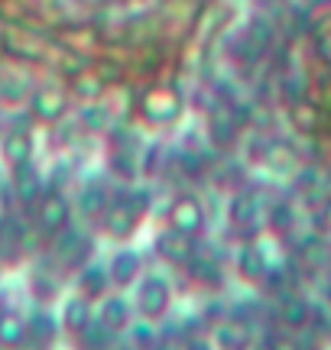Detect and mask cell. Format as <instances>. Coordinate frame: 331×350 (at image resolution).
Returning a JSON list of instances; mask_svg holds the SVG:
<instances>
[{
    "instance_id": "obj_1",
    "label": "cell",
    "mask_w": 331,
    "mask_h": 350,
    "mask_svg": "<svg viewBox=\"0 0 331 350\" xmlns=\"http://www.w3.org/2000/svg\"><path fill=\"white\" fill-rule=\"evenodd\" d=\"M146 214H150V191L143 185H127L124 191L111 195L98 224H101V234L107 240L127 243L137 234V227H140V221Z\"/></svg>"
},
{
    "instance_id": "obj_2",
    "label": "cell",
    "mask_w": 331,
    "mask_h": 350,
    "mask_svg": "<svg viewBox=\"0 0 331 350\" xmlns=\"http://www.w3.org/2000/svg\"><path fill=\"white\" fill-rule=\"evenodd\" d=\"M130 301H133V312H137V321H146V325H163L172 305H176V288L169 282L166 273H146L137 279V286L130 288Z\"/></svg>"
},
{
    "instance_id": "obj_3",
    "label": "cell",
    "mask_w": 331,
    "mask_h": 350,
    "mask_svg": "<svg viewBox=\"0 0 331 350\" xmlns=\"http://www.w3.org/2000/svg\"><path fill=\"white\" fill-rule=\"evenodd\" d=\"M182 113H185V94L182 88L169 85V81H156L140 94V117L156 130L176 126Z\"/></svg>"
},
{
    "instance_id": "obj_4",
    "label": "cell",
    "mask_w": 331,
    "mask_h": 350,
    "mask_svg": "<svg viewBox=\"0 0 331 350\" xmlns=\"http://www.w3.org/2000/svg\"><path fill=\"white\" fill-rule=\"evenodd\" d=\"M26 113L33 117V124L39 126H59L68 120L72 113V91L62 88L59 81H42L29 91V100H26Z\"/></svg>"
},
{
    "instance_id": "obj_5",
    "label": "cell",
    "mask_w": 331,
    "mask_h": 350,
    "mask_svg": "<svg viewBox=\"0 0 331 350\" xmlns=\"http://www.w3.org/2000/svg\"><path fill=\"white\" fill-rule=\"evenodd\" d=\"M0 159L7 169L36 159V137H33V117L23 111H10L7 126L0 133Z\"/></svg>"
},
{
    "instance_id": "obj_6",
    "label": "cell",
    "mask_w": 331,
    "mask_h": 350,
    "mask_svg": "<svg viewBox=\"0 0 331 350\" xmlns=\"http://www.w3.org/2000/svg\"><path fill=\"white\" fill-rule=\"evenodd\" d=\"M33 214H36V227L52 240L55 234H62L65 227H72V221H75V204H72V198L65 195L62 188L46 185L42 195L36 198V204H33Z\"/></svg>"
},
{
    "instance_id": "obj_7",
    "label": "cell",
    "mask_w": 331,
    "mask_h": 350,
    "mask_svg": "<svg viewBox=\"0 0 331 350\" xmlns=\"http://www.w3.org/2000/svg\"><path fill=\"white\" fill-rule=\"evenodd\" d=\"M166 224L178 230V234H189V237L198 240L204 234V227H208V208L195 191H178L166 208Z\"/></svg>"
},
{
    "instance_id": "obj_8",
    "label": "cell",
    "mask_w": 331,
    "mask_h": 350,
    "mask_svg": "<svg viewBox=\"0 0 331 350\" xmlns=\"http://www.w3.org/2000/svg\"><path fill=\"white\" fill-rule=\"evenodd\" d=\"M104 269H107V279H111V286L117 292H130V288L137 286V279L146 273V262H143V253L137 247L117 243V250L107 256Z\"/></svg>"
},
{
    "instance_id": "obj_9",
    "label": "cell",
    "mask_w": 331,
    "mask_h": 350,
    "mask_svg": "<svg viewBox=\"0 0 331 350\" xmlns=\"http://www.w3.org/2000/svg\"><path fill=\"white\" fill-rule=\"evenodd\" d=\"M98 325H104L114 338L127 334L130 327L137 325V312H133V301H130L127 292H107L101 301H98Z\"/></svg>"
},
{
    "instance_id": "obj_10",
    "label": "cell",
    "mask_w": 331,
    "mask_h": 350,
    "mask_svg": "<svg viewBox=\"0 0 331 350\" xmlns=\"http://www.w3.org/2000/svg\"><path fill=\"white\" fill-rule=\"evenodd\" d=\"M273 269H276V266L269 262V256L263 253V247H260L256 240L241 243V250L234 256V275L241 279L243 286H263Z\"/></svg>"
},
{
    "instance_id": "obj_11",
    "label": "cell",
    "mask_w": 331,
    "mask_h": 350,
    "mask_svg": "<svg viewBox=\"0 0 331 350\" xmlns=\"http://www.w3.org/2000/svg\"><path fill=\"white\" fill-rule=\"evenodd\" d=\"M94 312H98V305L91 299L78 295V292H68L62 299V305H59L55 318H59V327H62L68 338H81L94 325Z\"/></svg>"
},
{
    "instance_id": "obj_12",
    "label": "cell",
    "mask_w": 331,
    "mask_h": 350,
    "mask_svg": "<svg viewBox=\"0 0 331 350\" xmlns=\"http://www.w3.org/2000/svg\"><path fill=\"white\" fill-rule=\"evenodd\" d=\"M153 253H156V260L166 262V266H189L191 256L198 250H195V237L178 234V230H172V227L166 224L153 237Z\"/></svg>"
},
{
    "instance_id": "obj_13",
    "label": "cell",
    "mask_w": 331,
    "mask_h": 350,
    "mask_svg": "<svg viewBox=\"0 0 331 350\" xmlns=\"http://www.w3.org/2000/svg\"><path fill=\"white\" fill-rule=\"evenodd\" d=\"M52 250H55V256H59L62 266H68V269H75L78 273L85 262H91L94 243L88 240V234H81V230H75V227H65L62 234L52 237Z\"/></svg>"
},
{
    "instance_id": "obj_14",
    "label": "cell",
    "mask_w": 331,
    "mask_h": 350,
    "mask_svg": "<svg viewBox=\"0 0 331 350\" xmlns=\"http://www.w3.org/2000/svg\"><path fill=\"white\" fill-rule=\"evenodd\" d=\"M267 214V201L254 185L237 188L228 201V224L230 227H254Z\"/></svg>"
},
{
    "instance_id": "obj_15",
    "label": "cell",
    "mask_w": 331,
    "mask_h": 350,
    "mask_svg": "<svg viewBox=\"0 0 331 350\" xmlns=\"http://www.w3.org/2000/svg\"><path fill=\"white\" fill-rule=\"evenodd\" d=\"M260 165L269 169L273 175H295L299 169H302V163H299V150H295L289 139H267V143H263Z\"/></svg>"
},
{
    "instance_id": "obj_16",
    "label": "cell",
    "mask_w": 331,
    "mask_h": 350,
    "mask_svg": "<svg viewBox=\"0 0 331 350\" xmlns=\"http://www.w3.org/2000/svg\"><path fill=\"white\" fill-rule=\"evenodd\" d=\"M29 344V314L0 308V350H23Z\"/></svg>"
},
{
    "instance_id": "obj_17",
    "label": "cell",
    "mask_w": 331,
    "mask_h": 350,
    "mask_svg": "<svg viewBox=\"0 0 331 350\" xmlns=\"http://www.w3.org/2000/svg\"><path fill=\"white\" fill-rule=\"evenodd\" d=\"M10 188L23 204H36V198L42 195V188H46V178H42V172L36 169V159H33V163H23V165H13Z\"/></svg>"
},
{
    "instance_id": "obj_18",
    "label": "cell",
    "mask_w": 331,
    "mask_h": 350,
    "mask_svg": "<svg viewBox=\"0 0 331 350\" xmlns=\"http://www.w3.org/2000/svg\"><path fill=\"white\" fill-rule=\"evenodd\" d=\"M111 279H107V269H104V262H85L81 269L75 273V292L78 295H85V299H91L94 305L111 292Z\"/></svg>"
},
{
    "instance_id": "obj_19",
    "label": "cell",
    "mask_w": 331,
    "mask_h": 350,
    "mask_svg": "<svg viewBox=\"0 0 331 350\" xmlns=\"http://www.w3.org/2000/svg\"><path fill=\"white\" fill-rule=\"evenodd\" d=\"M107 172L120 185H137L140 182V152H133L130 146H111L107 150Z\"/></svg>"
},
{
    "instance_id": "obj_20",
    "label": "cell",
    "mask_w": 331,
    "mask_h": 350,
    "mask_svg": "<svg viewBox=\"0 0 331 350\" xmlns=\"http://www.w3.org/2000/svg\"><path fill=\"white\" fill-rule=\"evenodd\" d=\"M276 318H280V327H289V331H306L315 321V308L306 295H282L280 308H276Z\"/></svg>"
},
{
    "instance_id": "obj_21",
    "label": "cell",
    "mask_w": 331,
    "mask_h": 350,
    "mask_svg": "<svg viewBox=\"0 0 331 350\" xmlns=\"http://www.w3.org/2000/svg\"><path fill=\"white\" fill-rule=\"evenodd\" d=\"M295 256L302 260V266H308V269H328L331 266V240L325 237V234H308L302 243H299V250H295Z\"/></svg>"
},
{
    "instance_id": "obj_22",
    "label": "cell",
    "mask_w": 331,
    "mask_h": 350,
    "mask_svg": "<svg viewBox=\"0 0 331 350\" xmlns=\"http://www.w3.org/2000/svg\"><path fill=\"white\" fill-rule=\"evenodd\" d=\"M107 201H111L107 188H101V185H94V182H88V185L78 188L75 214L81 217V221H101L104 208H107Z\"/></svg>"
},
{
    "instance_id": "obj_23",
    "label": "cell",
    "mask_w": 331,
    "mask_h": 350,
    "mask_svg": "<svg viewBox=\"0 0 331 350\" xmlns=\"http://www.w3.org/2000/svg\"><path fill=\"white\" fill-rule=\"evenodd\" d=\"M72 100L78 104H94V100L104 98V91H107V81L101 78L98 68H81L75 78H72Z\"/></svg>"
},
{
    "instance_id": "obj_24",
    "label": "cell",
    "mask_w": 331,
    "mask_h": 350,
    "mask_svg": "<svg viewBox=\"0 0 331 350\" xmlns=\"http://www.w3.org/2000/svg\"><path fill=\"white\" fill-rule=\"evenodd\" d=\"M78 126H81L88 137H104V133L114 126V117H111V111L104 107L101 100L81 104V107H78Z\"/></svg>"
},
{
    "instance_id": "obj_25",
    "label": "cell",
    "mask_w": 331,
    "mask_h": 350,
    "mask_svg": "<svg viewBox=\"0 0 331 350\" xmlns=\"http://www.w3.org/2000/svg\"><path fill=\"white\" fill-rule=\"evenodd\" d=\"M29 91H33V85H29L26 78H20V75H3V78H0V107H3L7 113L26 107Z\"/></svg>"
},
{
    "instance_id": "obj_26",
    "label": "cell",
    "mask_w": 331,
    "mask_h": 350,
    "mask_svg": "<svg viewBox=\"0 0 331 350\" xmlns=\"http://www.w3.org/2000/svg\"><path fill=\"white\" fill-rule=\"evenodd\" d=\"M211 338H215L217 350H243L250 344V331L243 327L241 318H228L211 331Z\"/></svg>"
},
{
    "instance_id": "obj_27",
    "label": "cell",
    "mask_w": 331,
    "mask_h": 350,
    "mask_svg": "<svg viewBox=\"0 0 331 350\" xmlns=\"http://www.w3.org/2000/svg\"><path fill=\"white\" fill-rule=\"evenodd\" d=\"M263 221H267V230L273 237H286V230L295 224V211L289 201H276V204H267V214H263Z\"/></svg>"
},
{
    "instance_id": "obj_28",
    "label": "cell",
    "mask_w": 331,
    "mask_h": 350,
    "mask_svg": "<svg viewBox=\"0 0 331 350\" xmlns=\"http://www.w3.org/2000/svg\"><path fill=\"white\" fill-rule=\"evenodd\" d=\"M263 350H306V344H302V338H299V331L276 327V331H267Z\"/></svg>"
},
{
    "instance_id": "obj_29",
    "label": "cell",
    "mask_w": 331,
    "mask_h": 350,
    "mask_svg": "<svg viewBox=\"0 0 331 350\" xmlns=\"http://www.w3.org/2000/svg\"><path fill=\"white\" fill-rule=\"evenodd\" d=\"M289 117H293V124L299 133H315V126H319V111H315L308 100H295Z\"/></svg>"
},
{
    "instance_id": "obj_30",
    "label": "cell",
    "mask_w": 331,
    "mask_h": 350,
    "mask_svg": "<svg viewBox=\"0 0 331 350\" xmlns=\"http://www.w3.org/2000/svg\"><path fill=\"white\" fill-rule=\"evenodd\" d=\"M312 224H315L319 234L331 237V195H325V198L315 204V217H312Z\"/></svg>"
},
{
    "instance_id": "obj_31",
    "label": "cell",
    "mask_w": 331,
    "mask_h": 350,
    "mask_svg": "<svg viewBox=\"0 0 331 350\" xmlns=\"http://www.w3.org/2000/svg\"><path fill=\"white\" fill-rule=\"evenodd\" d=\"M182 350H217V344L211 334H189L182 338Z\"/></svg>"
},
{
    "instance_id": "obj_32",
    "label": "cell",
    "mask_w": 331,
    "mask_h": 350,
    "mask_svg": "<svg viewBox=\"0 0 331 350\" xmlns=\"http://www.w3.org/2000/svg\"><path fill=\"white\" fill-rule=\"evenodd\" d=\"M325 305H328V312H331V275H328V282H325Z\"/></svg>"
},
{
    "instance_id": "obj_33",
    "label": "cell",
    "mask_w": 331,
    "mask_h": 350,
    "mask_svg": "<svg viewBox=\"0 0 331 350\" xmlns=\"http://www.w3.org/2000/svg\"><path fill=\"white\" fill-rule=\"evenodd\" d=\"M3 126H7V111L0 107V133H3Z\"/></svg>"
},
{
    "instance_id": "obj_34",
    "label": "cell",
    "mask_w": 331,
    "mask_h": 350,
    "mask_svg": "<svg viewBox=\"0 0 331 350\" xmlns=\"http://www.w3.org/2000/svg\"><path fill=\"white\" fill-rule=\"evenodd\" d=\"M0 78H3V72H0Z\"/></svg>"
},
{
    "instance_id": "obj_35",
    "label": "cell",
    "mask_w": 331,
    "mask_h": 350,
    "mask_svg": "<svg viewBox=\"0 0 331 350\" xmlns=\"http://www.w3.org/2000/svg\"><path fill=\"white\" fill-rule=\"evenodd\" d=\"M0 308H3V305H0Z\"/></svg>"
}]
</instances>
